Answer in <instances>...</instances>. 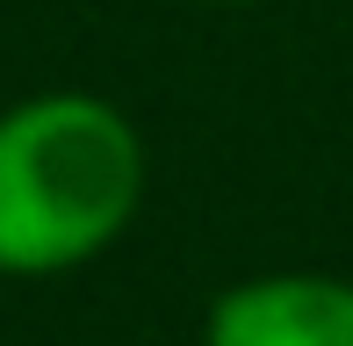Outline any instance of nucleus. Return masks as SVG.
<instances>
[{"mask_svg": "<svg viewBox=\"0 0 353 346\" xmlns=\"http://www.w3.org/2000/svg\"><path fill=\"white\" fill-rule=\"evenodd\" d=\"M144 202V137L101 94L0 108V274L43 281L101 260Z\"/></svg>", "mask_w": 353, "mask_h": 346, "instance_id": "nucleus-1", "label": "nucleus"}, {"mask_svg": "<svg viewBox=\"0 0 353 346\" xmlns=\"http://www.w3.org/2000/svg\"><path fill=\"white\" fill-rule=\"evenodd\" d=\"M202 346H353L346 274H252L210 303Z\"/></svg>", "mask_w": 353, "mask_h": 346, "instance_id": "nucleus-2", "label": "nucleus"}]
</instances>
